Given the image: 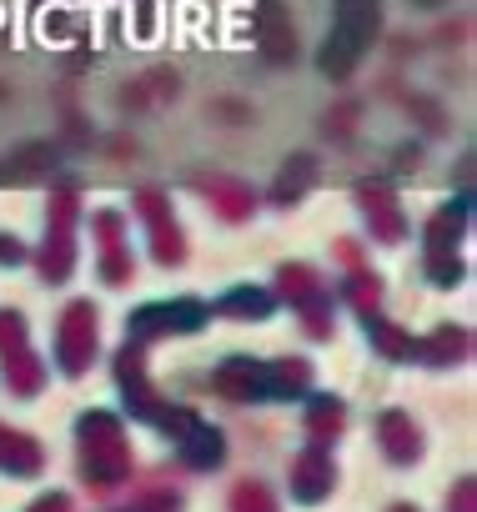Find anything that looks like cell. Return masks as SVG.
I'll use <instances>...</instances> for the list:
<instances>
[{
    "label": "cell",
    "instance_id": "1",
    "mask_svg": "<svg viewBox=\"0 0 477 512\" xmlns=\"http://www.w3.org/2000/svg\"><path fill=\"white\" fill-rule=\"evenodd\" d=\"M417 6H437V0H417Z\"/></svg>",
    "mask_w": 477,
    "mask_h": 512
}]
</instances>
